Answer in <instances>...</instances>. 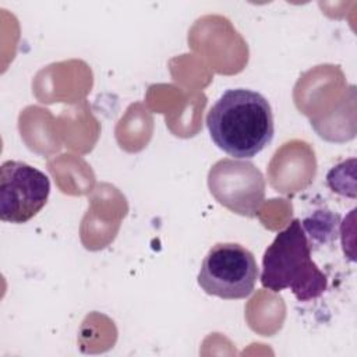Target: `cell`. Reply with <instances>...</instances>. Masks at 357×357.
<instances>
[{
    "label": "cell",
    "mask_w": 357,
    "mask_h": 357,
    "mask_svg": "<svg viewBox=\"0 0 357 357\" xmlns=\"http://www.w3.org/2000/svg\"><path fill=\"white\" fill-rule=\"evenodd\" d=\"M211 194L219 204L241 216L254 218L265 197L262 173L251 162L222 159L208 173Z\"/></svg>",
    "instance_id": "obj_5"
},
{
    "label": "cell",
    "mask_w": 357,
    "mask_h": 357,
    "mask_svg": "<svg viewBox=\"0 0 357 357\" xmlns=\"http://www.w3.org/2000/svg\"><path fill=\"white\" fill-rule=\"evenodd\" d=\"M261 284L276 293L291 290L298 301L317 298L326 290V276L311 258V244L301 220L293 219L266 247Z\"/></svg>",
    "instance_id": "obj_2"
},
{
    "label": "cell",
    "mask_w": 357,
    "mask_h": 357,
    "mask_svg": "<svg viewBox=\"0 0 357 357\" xmlns=\"http://www.w3.org/2000/svg\"><path fill=\"white\" fill-rule=\"evenodd\" d=\"M215 145L236 159H248L271 144L275 132L268 99L259 92L227 89L206 114Z\"/></svg>",
    "instance_id": "obj_1"
},
{
    "label": "cell",
    "mask_w": 357,
    "mask_h": 357,
    "mask_svg": "<svg viewBox=\"0 0 357 357\" xmlns=\"http://www.w3.org/2000/svg\"><path fill=\"white\" fill-rule=\"evenodd\" d=\"M50 180L39 169L20 160L0 166V219L21 225L32 219L47 202Z\"/></svg>",
    "instance_id": "obj_4"
},
{
    "label": "cell",
    "mask_w": 357,
    "mask_h": 357,
    "mask_svg": "<svg viewBox=\"0 0 357 357\" xmlns=\"http://www.w3.org/2000/svg\"><path fill=\"white\" fill-rule=\"evenodd\" d=\"M259 276L254 254L238 243H216L205 255L197 278L209 296L223 300L248 297Z\"/></svg>",
    "instance_id": "obj_3"
}]
</instances>
